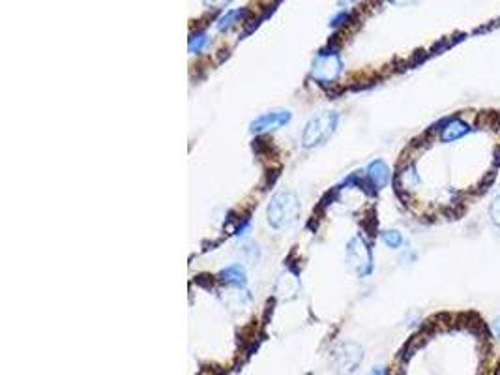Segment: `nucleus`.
<instances>
[{
  "label": "nucleus",
  "mask_w": 500,
  "mask_h": 375,
  "mask_svg": "<svg viewBox=\"0 0 500 375\" xmlns=\"http://www.w3.org/2000/svg\"><path fill=\"white\" fill-rule=\"evenodd\" d=\"M300 210H302V205H300L298 195L290 190H283L270 199L266 219L273 229H287L296 222Z\"/></svg>",
  "instance_id": "obj_1"
},
{
  "label": "nucleus",
  "mask_w": 500,
  "mask_h": 375,
  "mask_svg": "<svg viewBox=\"0 0 500 375\" xmlns=\"http://www.w3.org/2000/svg\"><path fill=\"white\" fill-rule=\"evenodd\" d=\"M337 124H339V115L335 111H322L319 115H315L305 124L304 134H302V146L317 148V146L325 145L326 141L335 134Z\"/></svg>",
  "instance_id": "obj_2"
},
{
  "label": "nucleus",
  "mask_w": 500,
  "mask_h": 375,
  "mask_svg": "<svg viewBox=\"0 0 500 375\" xmlns=\"http://www.w3.org/2000/svg\"><path fill=\"white\" fill-rule=\"evenodd\" d=\"M347 263L351 266V271L356 276L367 278L373 272V251L366 240L360 234H356L349 240L345 250Z\"/></svg>",
  "instance_id": "obj_3"
},
{
  "label": "nucleus",
  "mask_w": 500,
  "mask_h": 375,
  "mask_svg": "<svg viewBox=\"0 0 500 375\" xmlns=\"http://www.w3.org/2000/svg\"><path fill=\"white\" fill-rule=\"evenodd\" d=\"M343 72V62L337 53L320 51L311 64V79L319 85H330Z\"/></svg>",
  "instance_id": "obj_4"
},
{
  "label": "nucleus",
  "mask_w": 500,
  "mask_h": 375,
  "mask_svg": "<svg viewBox=\"0 0 500 375\" xmlns=\"http://www.w3.org/2000/svg\"><path fill=\"white\" fill-rule=\"evenodd\" d=\"M362 360H364V349L354 342L341 344L334 353V366L339 374L349 375L356 371L358 366L362 364Z\"/></svg>",
  "instance_id": "obj_5"
},
{
  "label": "nucleus",
  "mask_w": 500,
  "mask_h": 375,
  "mask_svg": "<svg viewBox=\"0 0 500 375\" xmlns=\"http://www.w3.org/2000/svg\"><path fill=\"white\" fill-rule=\"evenodd\" d=\"M290 119H293V113L289 109H272L263 113L261 116L253 120L249 124V131L251 134H266V131L278 130L281 126L289 124Z\"/></svg>",
  "instance_id": "obj_6"
},
{
  "label": "nucleus",
  "mask_w": 500,
  "mask_h": 375,
  "mask_svg": "<svg viewBox=\"0 0 500 375\" xmlns=\"http://www.w3.org/2000/svg\"><path fill=\"white\" fill-rule=\"evenodd\" d=\"M472 128H470L464 120L461 119H450L444 122L442 130H440V141L442 143H454V141L463 139L464 136H469Z\"/></svg>",
  "instance_id": "obj_7"
},
{
  "label": "nucleus",
  "mask_w": 500,
  "mask_h": 375,
  "mask_svg": "<svg viewBox=\"0 0 500 375\" xmlns=\"http://www.w3.org/2000/svg\"><path fill=\"white\" fill-rule=\"evenodd\" d=\"M366 175L375 190H382V188H386L388 183H390V177H392L390 167H388L386 162H382V160H373V162L367 165Z\"/></svg>",
  "instance_id": "obj_8"
},
{
  "label": "nucleus",
  "mask_w": 500,
  "mask_h": 375,
  "mask_svg": "<svg viewBox=\"0 0 500 375\" xmlns=\"http://www.w3.org/2000/svg\"><path fill=\"white\" fill-rule=\"evenodd\" d=\"M219 278H222V281H225L227 286L244 287L246 283H248V276H246V271H244V266H240V265L227 266L225 271H222Z\"/></svg>",
  "instance_id": "obj_9"
},
{
  "label": "nucleus",
  "mask_w": 500,
  "mask_h": 375,
  "mask_svg": "<svg viewBox=\"0 0 500 375\" xmlns=\"http://www.w3.org/2000/svg\"><path fill=\"white\" fill-rule=\"evenodd\" d=\"M381 239H382V242H384L388 248H392V250H399V248L403 246V234L399 233L397 229L382 231Z\"/></svg>",
  "instance_id": "obj_10"
},
{
  "label": "nucleus",
  "mask_w": 500,
  "mask_h": 375,
  "mask_svg": "<svg viewBox=\"0 0 500 375\" xmlns=\"http://www.w3.org/2000/svg\"><path fill=\"white\" fill-rule=\"evenodd\" d=\"M242 16H244V10L242 11L240 10L227 11L225 16L217 19V28H219V31H227V28H231V26L237 23L238 17H242Z\"/></svg>",
  "instance_id": "obj_11"
},
{
  "label": "nucleus",
  "mask_w": 500,
  "mask_h": 375,
  "mask_svg": "<svg viewBox=\"0 0 500 375\" xmlns=\"http://www.w3.org/2000/svg\"><path fill=\"white\" fill-rule=\"evenodd\" d=\"M207 43H208V38L205 32H201V34H195V36L190 40V53H193V55H195V53H201L202 47L207 45Z\"/></svg>",
  "instance_id": "obj_12"
},
{
  "label": "nucleus",
  "mask_w": 500,
  "mask_h": 375,
  "mask_svg": "<svg viewBox=\"0 0 500 375\" xmlns=\"http://www.w3.org/2000/svg\"><path fill=\"white\" fill-rule=\"evenodd\" d=\"M401 178L407 188H413V186H416L418 183H420V177L416 175V169H414V165H408L407 169L403 171Z\"/></svg>",
  "instance_id": "obj_13"
},
{
  "label": "nucleus",
  "mask_w": 500,
  "mask_h": 375,
  "mask_svg": "<svg viewBox=\"0 0 500 375\" xmlns=\"http://www.w3.org/2000/svg\"><path fill=\"white\" fill-rule=\"evenodd\" d=\"M489 216H491V222H493V224L500 229V195L493 199V203H491L489 207Z\"/></svg>",
  "instance_id": "obj_14"
},
{
  "label": "nucleus",
  "mask_w": 500,
  "mask_h": 375,
  "mask_svg": "<svg viewBox=\"0 0 500 375\" xmlns=\"http://www.w3.org/2000/svg\"><path fill=\"white\" fill-rule=\"evenodd\" d=\"M347 19H349V13H347V11H339V13H337V16L330 21V26L343 25V21H347Z\"/></svg>",
  "instance_id": "obj_15"
},
{
  "label": "nucleus",
  "mask_w": 500,
  "mask_h": 375,
  "mask_svg": "<svg viewBox=\"0 0 500 375\" xmlns=\"http://www.w3.org/2000/svg\"><path fill=\"white\" fill-rule=\"evenodd\" d=\"M227 2L229 0H205V4L210 6V8H223Z\"/></svg>",
  "instance_id": "obj_16"
},
{
  "label": "nucleus",
  "mask_w": 500,
  "mask_h": 375,
  "mask_svg": "<svg viewBox=\"0 0 500 375\" xmlns=\"http://www.w3.org/2000/svg\"><path fill=\"white\" fill-rule=\"evenodd\" d=\"M491 328H493V334H495L496 338L500 339V317H496L493 323H491Z\"/></svg>",
  "instance_id": "obj_17"
},
{
  "label": "nucleus",
  "mask_w": 500,
  "mask_h": 375,
  "mask_svg": "<svg viewBox=\"0 0 500 375\" xmlns=\"http://www.w3.org/2000/svg\"><path fill=\"white\" fill-rule=\"evenodd\" d=\"M390 2L396 6H408V4H416V2H420V0H390Z\"/></svg>",
  "instance_id": "obj_18"
},
{
  "label": "nucleus",
  "mask_w": 500,
  "mask_h": 375,
  "mask_svg": "<svg viewBox=\"0 0 500 375\" xmlns=\"http://www.w3.org/2000/svg\"><path fill=\"white\" fill-rule=\"evenodd\" d=\"M367 375H386V371H384V370H382V368H379V366H376V368H373V370L369 371V374H367Z\"/></svg>",
  "instance_id": "obj_19"
}]
</instances>
